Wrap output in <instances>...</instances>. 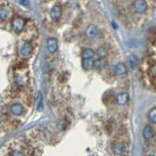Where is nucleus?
<instances>
[{
  "label": "nucleus",
  "mask_w": 156,
  "mask_h": 156,
  "mask_svg": "<svg viewBox=\"0 0 156 156\" xmlns=\"http://www.w3.org/2000/svg\"><path fill=\"white\" fill-rule=\"evenodd\" d=\"M25 27V20L20 17H16L13 19L11 22V28L16 33H20L24 30Z\"/></svg>",
  "instance_id": "obj_1"
},
{
  "label": "nucleus",
  "mask_w": 156,
  "mask_h": 156,
  "mask_svg": "<svg viewBox=\"0 0 156 156\" xmlns=\"http://www.w3.org/2000/svg\"><path fill=\"white\" fill-rule=\"evenodd\" d=\"M133 9L138 13H144L147 11V4L145 0H136L133 4Z\"/></svg>",
  "instance_id": "obj_2"
},
{
  "label": "nucleus",
  "mask_w": 156,
  "mask_h": 156,
  "mask_svg": "<svg viewBox=\"0 0 156 156\" xmlns=\"http://www.w3.org/2000/svg\"><path fill=\"white\" fill-rule=\"evenodd\" d=\"M113 151L118 155H123L126 153L127 147L123 142H116L113 145Z\"/></svg>",
  "instance_id": "obj_3"
},
{
  "label": "nucleus",
  "mask_w": 156,
  "mask_h": 156,
  "mask_svg": "<svg viewBox=\"0 0 156 156\" xmlns=\"http://www.w3.org/2000/svg\"><path fill=\"white\" fill-rule=\"evenodd\" d=\"M62 15V9L59 5H54L50 10V17L53 20H58Z\"/></svg>",
  "instance_id": "obj_4"
},
{
  "label": "nucleus",
  "mask_w": 156,
  "mask_h": 156,
  "mask_svg": "<svg viewBox=\"0 0 156 156\" xmlns=\"http://www.w3.org/2000/svg\"><path fill=\"white\" fill-rule=\"evenodd\" d=\"M129 100V96L126 92L120 93L115 97L116 104L118 105H120V106L125 105L126 104L128 103Z\"/></svg>",
  "instance_id": "obj_5"
},
{
  "label": "nucleus",
  "mask_w": 156,
  "mask_h": 156,
  "mask_svg": "<svg viewBox=\"0 0 156 156\" xmlns=\"http://www.w3.org/2000/svg\"><path fill=\"white\" fill-rule=\"evenodd\" d=\"M33 50V46H32V44H31V42H24V44L21 46V47H20V54L23 56H29L30 54L32 53Z\"/></svg>",
  "instance_id": "obj_6"
},
{
  "label": "nucleus",
  "mask_w": 156,
  "mask_h": 156,
  "mask_svg": "<svg viewBox=\"0 0 156 156\" xmlns=\"http://www.w3.org/2000/svg\"><path fill=\"white\" fill-rule=\"evenodd\" d=\"M24 107L19 103L13 104V105L10 106V108H9V112H11L13 115L16 116L21 115L24 113Z\"/></svg>",
  "instance_id": "obj_7"
},
{
  "label": "nucleus",
  "mask_w": 156,
  "mask_h": 156,
  "mask_svg": "<svg viewBox=\"0 0 156 156\" xmlns=\"http://www.w3.org/2000/svg\"><path fill=\"white\" fill-rule=\"evenodd\" d=\"M98 27L94 24H89L86 28V35L89 38L94 39L95 37L98 36Z\"/></svg>",
  "instance_id": "obj_8"
},
{
  "label": "nucleus",
  "mask_w": 156,
  "mask_h": 156,
  "mask_svg": "<svg viewBox=\"0 0 156 156\" xmlns=\"http://www.w3.org/2000/svg\"><path fill=\"white\" fill-rule=\"evenodd\" d=\"M46 46H47L48 50L50 53H55L57 50L58 48V42L55 38H49L47 39V42H46Z\"/></svg>",
  "instance_id": "obj_9"
},
{
  "label": "nucleus",
  "mask_w": 156,
  "mask_h": 156,
  "mask_svg": "<svg viewBox=\"0 0 156 156\" xmlns=\"http://www.w3.org/2000/svg\"><path fill=\"white\" fill-rule=\"evenodd\" d=\"M114 73L117 76H122L127 73V67L122 63L116 64L114 68Z\"/></svg>",
  "instance_id": "obj_10"
},
{
  "label": "nucleus",
  "mask_w": 156,
  "mask_h": 156,
  "mask_svg": "<svg viewBox=\"0 0 156 156\" xmlns=\"http://www.w3.org/2000/svg\"><path fill=\"white\" fill-rule=\"evenodd\" d=\"M107 64V61L105 60V58H98L97 60H94V68H97L98 70H101L104 69V68H106Z\"/></svg>",
  "instance_id": "obj_11"
},
{
  "label": "nucleus",
  "mask_w": 156,
  "mask_h": 156,
  "mask_svg": "<svg viewBox=\"0 0 156 156\" xmlns=\"http://www.w3.org/2000/svg\"><path fill=\"white\" fill-rule=\"evenodd\" d=\"M35 105H36L37 110L39 111V112H41L43 109V98H42V94L40 91L37 93Z\"/></svg>",
  "instance_id": "obj_12"
},
{
  "label": "nucleus",
  "mask_w": 156,
  "mask_h": 156,
  "mask_svg": "<svg viewBox=\"0 0 156 156\" xmlns=\"http://www.w3.org/2000/svg\"><path fill=\"white\" fill-rule=\"evenodd\" d=\"M129 63L131 69H135L139 64V57L135 54H132L129 58Z\"/></svg>",
  "instance_id": "obj_13"
},
{
  "label": "nucleus",
  "mask_w": 156,
  "mask_h": 156,
  "mask_svg": "<svg viewBox=\"0 0 156 156\" xmlns=\"http://www.w3.org/2000/svg\"><path fill=\"white\" fill-rule=\"evenodd\" d=\"M95 55V52L94 50L90 49V48H87L85 49L82 53V57L83 59H92Z\"/></svg>",
  "instance_id": "obj_14"
},
{
  "label": "nucleus",
  "mask_w": 156,
  "mask_h": 156,
  "mask_svg": "<svg viewBox=\"0 0 156 156\" xmlns=\"http://www.w3.org/2000/svg\"><path fill=\"white\" fill-rule=\"evenodd\" d=\"M143 136L144 139L150 140L153 136V131L152 129L150 126H146L143 129Z\"/></svg>",
  "instance_id": "obj_15"
},
{
  "label": "nucleus",
  "mask_w": 156,
  "mask_h": 156,
  "mask_svg": "<svg viewBox=\"0 0 156 156\" xmlns=\"http://www.w3.org/2000/svg\"><path fill=\"white\" fill-rule=\"evenodd\" d=\"M9 9L6 7L0 8V20H6L9 17Z\"/></svg>",
  "instance_id": "obj_16"
},
{
  "label": "nucleus",
  "mask_w": 156,
  "mask_h": 156,
  "mask_svg": "<svg viewBox=\"0 0 156 156\" xmlns=\"http://www.w3.org/2000/svg\"><path fill=\"white\" fill-rule=\"evenodd\" d=\"M83 67L86 70H90L94 68V61L92 59H83Z\"/></svg>",
  "instance_id": "obj_17"
},
{
  "label": "nucleus",
  "mask_w": 156,
  "mask_h": 156,
  "mask_svg": "<svg viewBox=\"0 0 156 156\" xmlns=\"http://www.w3.org/2000/svg\"><path fill=\"white\" fill-rule=\"evenodd\" d=\"M97 53H98V55L99 56L100 58H105L108 56V50L105 47H104V46L100 47L98 50V51H97Z\"/></svg>",
  "instance_id": "obj_18"
},
{
  "label": "nucleus",
  "mask_w": 156,
  "mask_h": 156,
  "mask_svg": "<svg viewBox=\"0 0 156 156\" xmlns=\"http://www.w3.org/2000/svg\"><path fill=\"white\" fill-rule=\"evenodd\" d=\"M148 119L151 122L156 123V108H154L149 112Z\"/></svg>",
  "instance_id": "obj_19"
},
{
  "label": "nucleus",
  "mask_w": 156,
  "mask_h": 156,
  "mask_svg": "<svg viewBox=\"0 0 156 156\" xmlns=\"http://www.w3.org/2000/svg\"><path fill=\"white\" fill-rule=\"evenodd\" d=\"M10 156H24V153L21 151L14 150L10 153Z\"/></svg>",
  "instance_id": "obj_20"
},
{
  "label": "nucleus",
  "mask_w": 156,
  "mask_h": 156,
  "mask_svg": "<svg viewBox=\"0 0 156 156\" xmlns=\"http://www.w3.org/2000/svg\"><path fill=\"white\" fill-rule=\"evenodd\" d=\"M151 75L154 76V77H156V64H154L150 69Z\"/></svg>",
  "instance_id": "obj_21"
},
{
  "label": "nucleus",
  "mask_w": 156,
  "mask_h": 156,
  "mask_svg": "<svg viewBox=\"0 0 156 156\" xmlns=\"http://www.w3.org/2000/svg\"><path fill=\"white\" fill-rule=\"evenodd\" d=\"M20 4L24 6H28L29 5V2H28V0H21L20 1Z\"/></svg>",
  "instance_id": "obj_22"
},
{
  "label": "nucleus",
  "mask_w": 156,
  "mask_h": 156,
  "mask_svg": "<svg viewBox=\"0 0 156 156\" xmlns=\"http://www.w3.org/2000/svg\"><path fill=\"white\" fill-rule=\"evenodd\" d=\"M153 16H154V18L156 19V9H155V10H154V13H153Z\"/></svg>",
  "instance_id": "obj_23"
},
{
  "label": "nucleus",
  "mask_w": 156,
  "mask_h": 156,
  "mask_svg": "<svg viewBox=\"0 0 156 156\" xmlns=\"http://www.w3.org/2000/svg\"><path fill=\"white\" fill-rule=\"evenodd\" d=\"M147 156H154V155H152V154H150V155H147Z\"/></svg>",
  "instance_id": "obj_24"
}]
</instances>
